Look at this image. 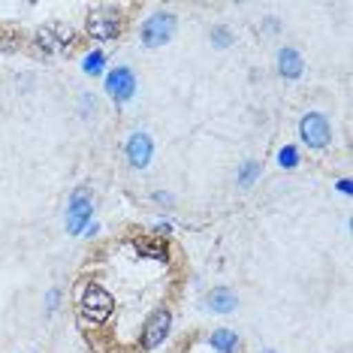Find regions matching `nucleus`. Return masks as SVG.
<instances>
[{
  "instance_id": "obj_18",
  "label": "nucleus",
  "mask_w": 353,
  "mask_h": 353,
  "mask_svg": "<svg viewBox=\"0 0 353 353\" xmlns=\"http://www.w3.org/2000/svg\"><path fill=\"white\" fill-rule=\"evenodd\" d=\"M58 299H61V293L52 287V290L46 293V308H49V314H54V311H58Z\"/></svg>"
},
{
  "instance_id": "obj_3",
  "label": "nucleus",
  "mask_w": 353,
  "mask_h": 353,
  "mask_svg": "<svg viewBox=\"0 0 353 353\" xmlns=\"http://www.w3.org/2000/svg\"><path fill=\"white\" fill-rule=\"evenodd\" d=\"M299 139L314 151H323L332 142V124L323 112H305L299 121Z\"/></svg>"
},
{
  "instance_id": "obj_14",
  "label": "nucleus",
  "mask_w": 353,
  "mask_h": 353,
  "mask_svg": "<svg viewBox=\"0 0 353 353\" xmlns=\"http://www.w3.org/2000/svg\"><path fill=\"white\" fill-rule=\"evenodd\" d=\"M260 172H263V166L256 163V160H245L242 163V170H239V188H254V181L260 179Z\"/></svg>"
},
{
  "instance_id": "obj_7",
  "label": "nucleus",
  "mask_w": 353,
  "mask_h": 353,
  "mask_svg": "<svg viewBox=\"0 0 353 353\" xmlns=\"http://www.w3.org/2000/svg\"><path fill=\"white\" fill-rule=\"evenodd\" d=\"M124 154L133 170H145L151 163V157H154V139H151L148 133H133L124 145Z\"/></svg>"
},
{
  "instance_id": "obj_2",
  "label": "nucleus",
  "mask_w": 353,
  "mask_h": 353,
  "mask_svg": "<svg viewBox=\"0 0 353 353\" xmlns=\"http://www.w3.org/2000/svg\"><path fill=\"white\" fill-rule=\"evenodd\" d=\"M142 46H148V49H163L166 43L175 37V15L172 12H151L145 21H142Z\"/></svg>"
},
{
  "instance_id": "obj_6",
  "label": "nucleus",
  "mask_w": 353,
  "mask_h": 353,
  "mask_svg": "<svg viewBox=\"0 0 353 353\" xmlns=\"http://www.w3.org/2000/svg\"><path fill=\"white\" fill-rule=\"evenodd\" d=\"M172 329V314L166 308L154 311V314L148 317V323L142 326V347L145 350H157L160 344L166 341V335H170Z\"/></svg>"
},
{
  "instance_id": "obj_9",
  "label": "nucleus",
  "mask_w": 353,
  "mask_h": 353,
  "mask_svg": "<svg viewBox=\"0 0 353 353\" xmlns=\"http://www.w3.org/2000/svg\"><path fill=\"white\" fill-rule=\"evenodd\" d=\"M85 30H88V37L97 39V43H109V39H115L118 34H121V21H118L115 15L100 12V15H91V19H88Z\"/></svg>"
},
{
  "instance_id": "obj_20",
  "label": "nucleus",
  "mask_w": 353,
  "mask_h": 353,
  "mask_svg": "<svg viewBox=\"0 0 353 353\" xmlns=\"http://www.w3.org/2000/svg\"><path fill=\"white\" fill-rule=\"evenodd\" d=\"M350 188H353V184H350V179H341V181H339V190H341L344 196H350Z\"/></svg>"
},
{
  "instance_id": "obj_16",
  "label": "nucleus",
  "mask_w": 353,
  "mask_h": 353,
  "mask_svg": "<svg viewBox=\"0 0 353 353\" xmlns=\"http://www.w3.org/2000/svg\"><path fill=\"white\" fill-rule=\"evenodd\" d=\"M208 39H212L214 49H230V46H232V30L227 25H218V28H212Z\"/></svg>"
},
{
  "instance_id": "obj_15",
  "label": "nucleus",
  "mask_w": 353,
  "mask_h": 353,
  "mask_svg": "<svg viewBox=\"0 0 353 353\" xmlns=\"http://www.w3.org/2000/svg\"><path fill=\"white\" fill-rule=\"evenodd\" d=\"M278 166L281 170H296L299 166V148L296 145H284L278 151Z\"/></svg>"
},
{
  "instance_id": "obj_10",
  "label": "nucleus",
  "mask_w": 353,
  "mask_h": 353,
  "mask_svg": "<svg viewBox=\"0 0 353 353\" xmlns=\"http://www.w3.org/2000/svg\"><path fill=\"white\" fill-rule=\"evenodd\" d=\"M275 61H278V73L284 76V79H290V82L302 79V73H305V61H302V54L296 52L293 46H281L278 54H275Z\"/></svg>"
},
{
  "instance_id": "obj_21",
  "label": "nucleus",
  "mask_w": 353,
  "mask_h": 353,
  "mask_svg": "<svg viewBox=\"0 0 353 353\" xmlns=\"http://www.w3.org/2000/svg\"><path fill=\"white\" fill-rule=\"evenodd\" d=\"M263 353H275V350H263Z\"/></svg>"
},
{
  "instance_id": "obj_8",
  "label": "nucleus",
  "mask_w": 353,
  "mask_h": 353,
  "mask_svg": "<svg viewBox=\"0 0 353 353\" xmlns=\"http://www.w3.org/2000/svg\"><path fill=\"white\" fill-rule=\"evenodd\" d=\"M239 305V296L230 290V287H212L205 296H203V308L208 314H232Z\"/></svg>"
},
{
  "instance_id": "obj_11",
  "label": "nucleus",
  "mask_w": 353,
  "mask_h": 353,
  "mask_svg": "<svg viewBox=\"0 0 353 353\" xmlns=\"http://www.w3.org/2000/svg\"><path fill=\"white\" fill-rule=\"evenodd\" d=\"M70 39H73V37H70V34L63 37L58 28H39V30H37V43H39V49H43L46 54H58V52H63V49H67Z\"/></svg>"
},
{
  "instance_id": "obj_13",
  "label": "nucleus",
  "mask_w": 353,
  "mask_h": 353,
  "mask_svg": "<svg viewBox=\"0 0 353 353\" xmlns=\"http://www.w3.org/2000/svg\"><path fill=\"white\" fill-rule=\"evenodd\" d=\"M103 70H106V54H103L100 49L88 52L82 58V73L85 76H103Z\"/></svg>"
},
{
  "instance_id": "obj_5",
  "label": "nucleus",
  "mask_w": 353,
  "mask_h": 353,
  "mask_svg": "<svg viewBox=\"0 0 353 353\" xmlns=\"http://www.w3.org/2000/svg\"><path fill=\"white\" fill-rule=\"evenodd\" d=\"M115 311V299L109 296V290H103L100 284H88L82 293V314L91 317V323H106Z\"/></svg>"
},
{
  "instance_id": "obj_17",
  "label": "nucleus",
  "mask_w": 353,
  "mask_h": 353,
  "mask_svg": "<svg viewBox=\"0 0 353 353\" xmlns=\"http://www.w3.org/2000/svg\"><path fill=\"white\" fill-rule=\"evenodd\" d=\"M97 112V97L94 94H82V100H79V115L88 118V115H94Z\"/></svg>"
},
{
  "instance_id": "obj_4",
  "label": "nucleus",
  "mask_w": 353,
  "mask_h": 353,
  "mask_svg": "<svg viewBox=\"0 0 353 353\" xmlns=\"http://www.w3.org/2000/svg\"><path fill=\"white\" fill-rule=\"evenodd\" d=\"M106 94L109 100L115 103V106H124V103H130L136 97V88H139V82H136V73L130 67H115L106 73Z\"/></svg>"
},
{
  "instance_id": "obj_19",
  "label": "nucleus",
  "mask_w": 353,
  "mask_h": 353,
  "mask_svg": "<svg viewBox=\"0 0 353 353\" xmlns=\"http://www.w3.org/2000/svg\"><path fill=\"white\" fill-rule=\"evenodd\" d=\"M266 30H269V34H278V30H281V21L275 19V15H269V19H266Z\"/></svg>"
},
{
  "instance_id": "obj_12",
  "label": "nucleus",
  "mask_w": 353,
  "mask_h": 353,
  "mask_svg": "<svg viewBox=\"0 0 353 353\" xmlns=\"http://www.w3.org/2000/svg\"><path fill=\"white\" fill-rule=\"evenodd\" d=\"M208 344H212V350H218V353H236L239 335H236V329H214Z\"/></svg>"
},
{
  "instance_id": "obj_1",
  "label": "nucleus",
  "mask_w": 353,
  "mask_h": 353,
  "mask_svg": "<svg viewBox=\"0 0 353 353\" xmlns=\"http://www.w3.org/2000/svg\"><path fill=\"white\" fill-rule=\"evenodd\" d=\"M91 214H94L91 190L76 188L73 196H70V203H67V218H63V227H67L70 236H82L85 227L91 223Z\"/></svg>"
}]
</instances>
